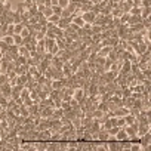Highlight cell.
<instances>
[{"label":"cell","instance_id":"10","mask_svg":"<svg viewBox=\"0 0 151 151\" xmlns=\"http://www.w3.org/2000/svg\"><path fill=\"white\" fill-rule=\"evenodd\" d=\"M116 124H117L119 127H124V126H126L124 117H117V122H116Z\"/></svg>","mask_w":151,"mask_h":151},{"label":"cell","instance_id":"9","mask_svg":"<svg viewBox=\"0 0 151 151\" xmlns=\"http://www.w3.org/2000/svg\"><path fill=\"white\" fill-rule=\"evenodd\" d=\"M62 11H64V9H62L61 6H58V5L52 6V14H55V15H59V17H61V15H62Z\"/></svg>","mask_w":151,"mask_h":151},{"label":"cell","instance_id":"11","mask_svg":"<svg viewBox=\"0 0 151 151\" xmlns=\"http://www.w3.org/2000/svg\"><path fill=\"white\" fill-rule=\"evenodd\" d=\"M70 5V0H58V6H61L62 9H65Z\"/></svg>","mask_w":151,"mask_h":151},{"label":"cell","instance_id":"13","mask_svg":"<svg viewBox=\"0 0 151 151\" xmlns=\"http://www.w3.org/2000/svg\"><path fill=\"white\" fill-rule=\"evenodd\" d=\"M50 2V6H55V5H58V0H49Z\"/></svg>","mask_w":151,"mask_h":151},{"label":"cell","instance_id":"14","mask_svg":"<svg viewBox=\"0 0 151 151\" xmlns=\"http://www.w3.org/2000/svg\"><path fill=\"white\" fill-rule=\"evenodd\" d=\"M0 74H2V70H0Z\"/></svg>","mask_w":151,"mask_h":151},{"label":"cell","instance_id":"5","mask_svg":"<svg viewBox=\"0 0 151 151\" xmlns=\"http://www.w3.org/2000/svg\"><path fill=\"white\" fill-rule=\"evenodd\" d=\"M150 15H151V8H141V14H139L141 19L150 18Z\"/></svg>","mask_w":151,"mask_h":151},{"label":"cell","instance_id":"4","mask_svg":"<svg viewBox=\"0 0 151 151\" xmlns=\"http://www.w3.org/2000/svg\"><path fill=\"white\" fill-rule=\"evenodd\" d=\"M114 136H116V139H117V141H124V139H129V136H127V133H126L124 127H120V129H119V132H117Z\"/></svg>","mask_w":151,"mask_h":151},{"label":"cell","instance_id":"7","mask_svg":"<svg viewBox=\"0 0 151 151\" xmlns=\"http://www.w3.org/2000/svg\"><path fill=\"white\" fill-rule=\"evenodd\" d=\"M40 14H42L45 18L50 17V15H52V6H45V8H43V11H42Z\"/></svg>","mask_w":151,"mask_h":151},{"label":"cell","instance_id":"2","mask_svg":"<svg viewBox=\"0 0 151 151\" xmlns=\"http://www.w3.org/2000/svg\"><path fill=\"white\" fill-rule=\"evenodd\" d=\"M95 17H96V12H95V11H92V9L82 12V18L85 19V22H91V24H93Z\"/></svg>","mask_w":151,"mask_h":151},{"label":"cell","instance_id":"12","mask_svg":"<svg viewBox=\"0 0 151 151\" xmlns=\"http://www.w3.org/2000/svg\"><path fill=\"white\" fill-rule=\"evenodd\" d=\"M102 116H104V111H101V110H98V111L93 113V117H95V119H101Z\"/></svg>","mask_w":151,"mask_h":151},{"label":"cell","instance_id":"6","mask_svg":"<svg viewBox=\"0 0 151 151\" xmlns=\"http://www.w3.org/2000/svg\"><path fill=\"white\" fill-rule=\"evenodd\" d=\"M46 19H47V22H50V24H53V25H58V22H59L61 17H59V15H55V14H52V15H50V17H47Z\"/></svg>","mask_w":151,"mask_h":151},{"label":"cell","instance_id":"8","mask_svg":"<svg viewBox=\"0 0 151 151\" xmlns=\"http://www.w3.org/2000/svg\"><path fill=\"white\" fill-rule=\"evenodd\" d=\"M14 42H15L17 46H21V45L24 43V37H22L21 34H14Z\"/></svg>","mask_w":151,"mask_h":151},{"label":"cell","instance_id":"1","mask_svg":"<svg viewBox=\"0 0 151 151\" xmlns=\"http://www.w3.org/2000/svg\"><path fill=\"white\" fill-rule=\"evenodd\" d=\"M150 144H151V132L148 130L147 133L139 136V145L141 150H150Z\"/></svg>","mask_w":151,"mask_h":151},{"label":"cell","instance_id":"3","mask_svg":"<svg viewBox=\"0 0 151 151\" xmlns=\"http://www.w3.org/2000/svg\"><path fill=\"white\" fill-rule=\"evenodd\" d=\"M85 96H86V92H85V89H82V88H77V89H74V92H73V98L77 101V102H82L83 99H85Z\"/></svg>","mask_w":151,"mask_h":151}]
</instances>
